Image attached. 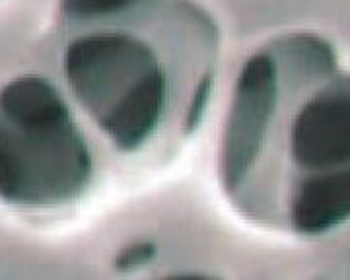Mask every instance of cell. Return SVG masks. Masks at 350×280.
<instances>
[{
	"instance_id": "obj_4",
	"label": "cell",
	"mask_w": 350,
	"mask_h": 280,
	"mask_svg": "<svg viewBox=\"0 0 350 280\" xmlns=\"http://www.w3.org/2000/svg\"><path fill=\"white\" fill-rule=\"evenodd\" d=\"M158 280H224L211 272H202V270H179V272H172L165 275Z\"/></svg>"
},
{
	"instance_id": "obj_3",
	"label": "cell",
	"mask_w": 350,
	"mask_h": 280,
	"mask_svg": "<svg viewBox=\"0 0 350 280\" xmlns=\"http://www.w3.org/2000/svg\"><path fill=\"white\" fill-rule=\"evenodd\" d=\"M98 178V154L68 94L41 72L0 86V201L25 210L78 203Z\"/></svg>"
},
{
	"instance_id": "obj_2",
	"label": "cell",
	"mask_w": 350,
	"mask_h": 280,
	"mask_svg": "<svg viewBox=\"0 0 350 280\" xmlns=\"http://www.w3.org/2000/svg\"><path fill=\"white\" fill-rule=\"evenodd\" d=\"M55 43L70 102L113 152L148 162L202 125L224 31L202 0H59Z\"/></svg>"
},
{
	"instance_id": "obj_1",
	"label": "cell",
	"mask_w": 350,
	"mask_h": 280,
	"mask_svg": "<svg viewBox=\"0 0 350 280\" xmlns=\"http://www.w3.org/2000/svg\"><path fill=\"white\" fill-rule=\"evenodd\" d=\"M216 178L257 228L313 240L350 222V63L315 29L261 41L232 82Z\"/></svg>"
}]
</instances>
